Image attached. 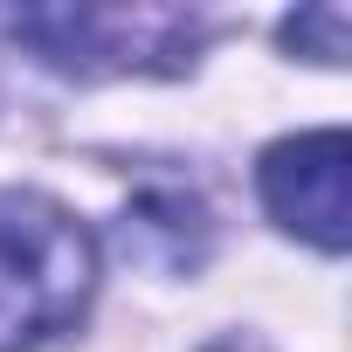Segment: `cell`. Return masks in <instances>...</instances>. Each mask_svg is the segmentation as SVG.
<instances>
[{"label":"cell","mask_w":352,"mask_h":352,"mask_svg":"<svg viewBox=\"0 0 352 352\" xmlns=\"http://www.w3.org/2000/svg\"><path fill=\"white\" fill-rule=\"evenodd\" d=\"M97 283V249L42 194H0V352H28L76 324Z\"/></svg>","instance_id":"1"},{"label":"cell","mask_w":352,"mask_h":352,"mask_svg":"<svg viewBox=\"0 0 352 352\" xmlns=\"http://www.w3.org/2000/svg\"><path fill=\"white\" fill-rule=\"evenodd\" d=\"M256 180H263V208L290 235H304L331 256L345 249V235H352V145H345V131H297V138L270 145Z\"/></svg>","instance_id":"2"},{"label":"cell","mask_w":352,"mask_h":352,"mask_svg":"<svg viewBox=\"0 0 352 352\" xmlns=\"http://www.w3.org/2000/svg\"><path fill=\"white\" fill-rule=\"evenodd\" d=\"M283 42L311 63H345V42H352V14L345 8H304L283 21Z\"/></svg>","instance_id":"3"},{"label":"cell","mask_w":352,"mask_h":352,"mask_svg":"<svg viewBox=\"0 0 352 352\" xmlns=\"http://www.w3.org/2000/svg\"><path fill=\"white\" fill-rule=\"evenodd\" d=\"M214 352H228V345H214Z\"/></svg>","instance_id":"4"}]
</instances>
